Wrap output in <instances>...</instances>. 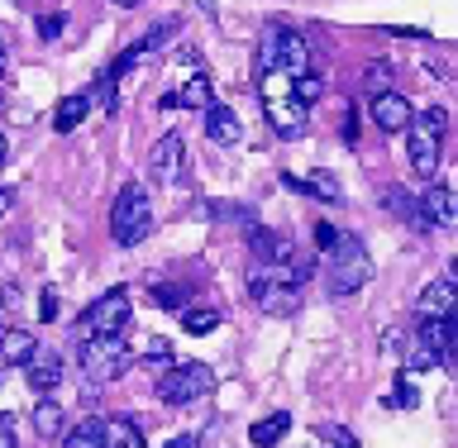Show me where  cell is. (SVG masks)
Masks as SVG:
<instances>
[{
    "mask_svg": "<svg viewBox=\"0 0 458 448\" xmlns=\"http://www.w3.org/2000/svg\"><path fill=\"white\" fill-rule=\"evenodd\" d=\"M454 306H458V286L449 282V277H435L420 292V300H415V315H420V325H429V320H449L454 315Z\"/></svg>",
    "mask_w": 458,
    "mask_h": 448,
    "instance_id": "obj_10",
    "label": "cell"
},
{
    "mask_svg": "<svg viewBox=\"0 0 458 448\" xmlns=\"http://www.w3.org/2000/svg\"><path fill=\"white\" fill-rule=\"evenodd\" d=\"M5 157H10V143H5V134H0V163H5Z\"/></svg>",
    "mask_w": 458,
    "mask_h": 448,
    "instance_id": "obj_43",
    "label": "cell"
},
{
    "mask_svg": "<svg viewBox=\"0 0 458 448\" xmlns=\"http://www.w3.org/2000/svg\"><path fill=\"white\" fill-rule=\"evenodd\" d=\"M310 63H315V53L301 34H292L282 24L263 29V43H258V67L263 72H282V77L296 81V77H310Z\"/></svg>",
    "mask_w": 458,
    "mask_h": 448,
    "instance_id": "obj_2",
    "label": "cell"
},
{
    "mask_svg": "<svg viewBox=\"0 0 458 448\" xmlns=\"http://www.w3.org/2000/svg\"><path fill=\"white\" fill-rule=\"evenodd\" d=\"M110 234L120 249H139L143 239L153 234V200L139 182H129L120 196H114V210H110Z\"/></svg>",
    "mask_w": 458,
    "mask_h": 448,
    "instance_id": "obj_3",
    "label": "cell"
},
{
    "mask_svg": "<svg viewBox=\"0 0 458 448\" xmlns=\"http://www.w3.org/2000/svg\"><path fill=\"white\" fill-rule=\"evenodd\" d=\"M196 5H200V14H210V20H215V10H220L215 0H196Z\"/></svg>",
    "mask_w": 458,
    "mask_h": 448,
    "instance_id": "obj_42",
    "label": "cell"
},
{
    "mask_svg": "<svg viewBox=\"0 0 458 448\" xmlns=\"http://www.w3.org/2000/svg\"><path fill=\"white\" fill-rule=\"evenodd\" d=\"M143 363H148V368H172V343L167 339H148V349H143Z\"/></svg>",
    "mask_w": 458,
    "mask_h": 448,
    "instance_id": "obj_31",
    "label": "cell"
},
{
    "mask_svg": "<svg viewBox=\"0 0 458 448\" xmlns=\"http://www.w3.org/2000/svg\"><path fill=\"white\" fill-rule=\"evenodd\" d=\"M182 153H186L182 134H163V139H157V143H153V153H148L153 182H177V177H182Z\"/></svg>",
    "mask_w": 458,
    "mask_h": 448,
    "instance_id": "obj_12",
    "label": "cell"
},
{
    "mask_svg": "<svg viewBox=\"0 0 458 448\" xmlns=\"http://www.w3.org/2000/svg\"><path fill=\"white\" fill-rule=\"evenodd\" d=\"M372 124H377L382 134H406V129L415 124L411 100L401 96V91H382V96H372Z\"/></svg>",
    "mask_w": 458,
    "mask_h": 448,
    "instance_id": "obj_8",
    "label": "cell"
},
{
    "mask_svg": "<svg viewBox=\"0 0 458 448\" xmlns=\"http://www.w3.org/2000/svg\"><path fill=\"white\" fill-rule=\"evenodd\" d=\"M263 110H267V124H272V134L277 139H301L306 134V106L301 100H292V96H282V100H263Z\"/></svg>",
    "mask_w": 458,
    "mask_h": 448,
    "instance_id": "obj_11",
    "label": "cell"
},
{
    "mask_svg": "<svg viewBox=\"0 0 458 448\" xmlns=\"http://www.w3.org/2000/svg\"><path fill=\"white\" fill-rule=\"evenodd\" d=\"M63 448H106V420H81L72 435H63Z\"/></svg>",
    "mask_w": 458,
    "mask_h": 448,
    "instance_id": "obj_25",
    "label": "cell"
},
{
    "mask_svg": "<svg viewBox=\"0 0 458 448\" xmlns=\"http://www.w3.org/2000/svg\"><path fill=\"white\" fill-rule=\"evenodd\" d=\"M182 329L186 334H215V329H220V310H210V306H186L182 310Z\"/></svg>",
    "mask_w": 458,
    "mask_h": 448,
    "instance_id": "obj_26",
    "label": "cell"
},
{
    "mask_svg": "<svg viewBox=\"0 0 458 448\" xmlns=\"http://www.w3.org/2000/svg\"><path fill=\"white\" fill-rule=\"evenodd\" d=\"M124 325H129V292H106V296H96L91 306L81 310V320H77V339H110V334H124Z\"/></svg>",
    "mask_w": 458,
    "mask_h": 448,
    "instance_id": "obj_5",
    "label": "cell"
},
{
    "mask_svg": "<svg viewBox=\"0 0 458 448\" xmlns=\"http://www.w3.org/2000/svg\"><path fill=\"white\" fill-rule=\"evenodd\" d=\"M372 282V258L353 234H339L335 253H329V292L335 296H353Z\"/></svg>",
    "mask_w": 458,
    "mask_h": 448,
    "instance_id": "obj_4",
    "label": "cell"
},
{
    "mask_svg": "<svg viewBox=\"0 0 458 448\" xmlns=\"http://www.w3.org/2000/svg\"><path fill=\"white\" fill-rule=\"evenodd\" d=\"M24 377H29V392H34V396H48V392H57V386H63V377H67L63 353L38 349V353L24 363Z\"/></svg>",
    "mask_w": 458,
    "mask_h": 448,
    "instance_id": "obj_9",
    "label": "cell"
},
{
    "mask_svg": "<svg viewBox=\"0 0 458 448\" xmlns=\"http://www.w3.org/2000/svg\"><path fill=\"white\" fill-rule=\"evenodd\" d=\"M0 448H20V435H14V415L0 410Z\"/></svg>",
    "mask_w": 458,
    "mask_h": 448,
    "instance_id": "obj_37",
    "label": "cell"
},
{
    "mask_svg": "<svg viewBox=\"0 0 458 448\" xmlns=\"http://www.w3.org/2000/svg\"><path fill=\"white\" fill-rule=\"evenodd\" d=\"M106 448H148V444H143V429L120 415V420L106 425Z\"/></svg>",
    "mask_w": 458,
    "mask_h": 448,
    "instance_id": "obj_24",
    "label": "cell"
},
{
    "mask_svg": "<svg viewBox=\"0 0 458 448\" xmlns=\"http://www.w3.org/2000/svg\"><path fill=\"white\" fill-rule=\"evenodd\" d=\"M206 134H210V143L229 148V143L243 139V124H239V114L229 106H206Z\"/></svg>",
    "mask_w": 458,
    "mask_h": 448,
    "instance_id": "obj_19",
    "label": "cell"
},
{
    "mask_svg": "<svg viewBox=\"0 0 458 448\" xmlns=\"http://www.w3.org/2000/svg\"><path fill=\"white\" fill-rule=\"evenodd\" d=\"M335 243H339V229H335V224H315V249H320V253H335Z\"/></svg>",
    "mask_w": 458,
    "mask_h": 448,
    "instance_id": "obj_35",
    "label": "cell"
},
{
    "mask_svg": "<svg viewBox=\"0 0 458 448\" xmlns=\"http://www.w3.org/2000/svg\"><path fill=\"white\" fill-rule=\"evenodd\" d=\"M63 425H67V415L57 401H34V429H38V439H63Z\"/></svg>",
    "mask_w": 458,
    "mask_h": 448,
    "instance_id": "obj_23",
    "label": "cell"
},
{
    "mask_svg": "<svg viewBox=\"0 0 458 448\" xmlns=\"http://www.w3.org/2000/svg\"><path fill=\"white\" fill-rule=\"evenodd\" d=\"M386 406H392V410H415V406H420V392L411 386V377H396L392 396H386Z\"/></svg>",
    "mask_w": 458,
    "mask_h": 448,
    "instance_id": "obj_28",
    "label": "cell"
},
{
    "mask_svg": "<svg viewBox=\"0 0 458 448\" xmlns=\"http://www.w3.org/2000/svg\"><path fill=\"white\" fill-rule=\"evenodd\" d=\"M163 448H196V435H177V439L163 444Z\"/></svg>",
    "mask_w": 458,
    "mask_h": 448,
    "instance_id": "obj_40",
    "label": "cell"
},
{
    "mask_svg": "<svg viewBox=\"0 0 458 448\" xmlns=\"http://www.w3.org/2000/svg\"><path fill=\"white\" fill-rule=\"evenodd\" d=\"M406 153H411V167L420 172V177H435V172H439V139L425 134L420 124L406 129Z\"/></svg>",
    "mask_w": 458,
    "mask_h": 448,
    "instance_id": "obj_14",
    "label": "cell"
},
{
    "mask_svg": "<svg viewBox=\"0 0 458 448\" xmlns=\"http://www.w3.org/2000/svg\"><path fill=\"white\" fill-rule=\"evenodd\" d=\"M249 243H253V263H267V267H286V263L301 253L292 239H286V234H272V229H253Z\"/></svg>",
    "mask_w": 458,
    "mask_h": 448,
    "instance_id": "obj_13",
    "label": "cell"
},
{
    "mask_svg": "<svg viewBox=\"0 0 458 448\" xmlns=\"http://www.w3.org/2000/svg\"><path fill=\"white\" fill-rule=\"evenodd\" d=\"M129 368V349H124V334H110V339H86L81 343V372L91 382H114L124 377Z\"/></svg>",
    "mask_w": 458,
    "mask_h": 448,
    "instance_id": "obj_7",
    "label": "cell"
},
{
    "mask_svg": "<svg viewBox=\"0 0 458 448\" xmlns=\"http://www.w3.org/2000/svg\"><path fill=\"white\" fill-rule=\"evenodd\" d=\"M386 200H382V206L386 210H392V215H401V220H406L411 229H420V234H429V220H425V210H420V200H415L411 191H406V186H386V191H382Z\"/></svg>",
    "mask_w": 458,
    "mask_h": 448,
    "instance_id": "obj_20",
    "label": "cell"
},
{
    "mask_svg": "<svg viewBox=\"0 0 458 448\" xmlns=\"http://www.w3.org/2000/svg\"><path fill=\"white\" fill-rule=\"evenodd\" d=\"M296 258L286 267H267V263L249 267V296L263 315H296L301 310V286L306 282H301V272H296Z\"/></svg>",
    "mask_w": 458,
    "mask_h": 448,
    "instance_id": "obj_1",
    "label": "cell"
},
{
    "mask_svg": "<svg viewBox=\"0 0 458 448\" xmlns=\"http://www.w3.org/2000/svg\"><path fill=\"white\" fill-rule=\"evenodd\" d=\"M286 429H292V415H286V410H272L267 420H258V425L249 429V444H253V448H277V444L286 439Z\"/></svg>",
    "mask_w": 458,
    "mask_h": 448,
    "instance_id": "obj_22",
    "label": "cell"
},
{
    "mask_svg": "<svg viewBox=\"0 0 458 448\" xmlns=\"http://www.w3.org/2000/svg\"><path fill=\"white\" fill-rule=\"evenodd\" d=\"M320 96H325V81L315 77V72H310V77H296V81H292V100H301V106H315Z\"/></svg>",
    "mask_w": 458,
    "mask_h": 448,
    "instance_id": "obj_30",
    "label": "cell"
},
{
    "mask_svg": "<svg viewBox=\"0 0 458 448\" xmlns=\"http://www.w3.org/2000/svg\"><path fill=\"white\" fill-rule=\"evenodd\" d=\"M153 300L167 310H186V286H153Z\"/></svg>",
    "mask_w": 458,
    "mask_h": 448,
    "instance_id": "obj_32",
    "label": "cell"
},
{
    "mask_svg": "<svg viewBox=\"0 0 458 448\" xmlns=\"http://www.w3.org/2000/svg\"><path fill=\"white\" fill-rule=\"evenodd\" d=\"M38 320H57V292H53V286L43 292V315H38Z\"/></svg>",
    "mask_w": 458,
    "mask_h": 448,
    "instance_id": "obj_38",
    "label": "cell"
},
{
    "mask_svg": "<svg viewBox=\"0 0 458 448\" xmlns=\"http://www.w3.org/2000/svg\"><path fill=\"white\" fill-rule=\"evenodd\" d=\"M86 114H91V91H72V96H63L57 100V110H53V129L57 134H72Z\"/></svg>",
    "mask_w": 458,
    "mask_h": 448,
    "instance_id": "obj_21",
    "label": "cell"
},
{
    "mask_svg": "<svg viewBox=\"0 0 458 448\" xmlns=\"http://www.w3.org/2000/svg\"><path fill=\"white\" fill-rule=\"evenodd\" d=\"M114 5H124V10H129V5H139V0H114Z\"/></svg>",
    "mask_w": 458,
    "mask_h": 448,
    "instance_id": "obj_44",
    "label": "cell"
},
{
    "mask_svg": "<svg viewBox=\"0 0 458 448\" xmlns=\"http://www.w3.org/2000/svg\"><path fill=\"white\" fill-rule=\"evenodd\" d=\"M38 353V339L29 329H0V368H24Z\"/></svg>",
    "mask_w": 458,
    "mask_h": 448,
    "instance_id": "obj_18",
    "label": "cell"
},
{
    "mask_svg": "<svg viewBox=\"0 0 458 448\" xmlns=\"http://www.w3.org/2000/svg\"><path fill=\"white\" fill-rule=\"evenodd\" d=\"M0 72H5V48H0Z\"/></svg>",
    "mask_w": 458,
    "mask_h": 448,
    "instance_id": "obj_45",
    "label": "cell"
},
{
    "mask_svg": "<svg viewBox=\"0 0 458 448\" xmlns=\"http://www.w3.org/2000/svg\"><path fill=\"white\" fill-rule=\"evenodd\" d=\"M429 368H439V358H435V349H425L420 339H411V349H406V358H401V377H415V372H429Z\"/></svg>",
    "mask_w": 458,
    "mask_h": 448,
    "instance_id": "obj_27",
    "label": "cell"
},
{
    "mask_svg": "<svg viewBox=\"0 0 458 448\" xmlns=\"http://www.w3.org/2000/svg\"><path fill=\"white\" fill-rule=\"evenodd\" d=\"M63 24H67V14H63V10L43 14V20H38V38H57V34H63Z\"/></svg>",
    "mask_w": 458,
    "mask_h": 448,
    "instance_id": "obj_34",
    "label": "cell"
},
{
    "mask_svg": "<svg viewBox=\"0 0 458 448\" xmlns=\"http://www.w3.org/2000/svg\"><path fill=\"white\" fill-rule=\"evenodd\" d=\"M420 129H425V134H435V139H444V134H449V114H444L439 106L425 110V114H420Z\"/></svg>",
    "mask_w": 458,
    "mask_h": 448,
    "instance_id": "obj_33",
    "label": "cell"
},
{
    "mask_svg": "<svg viewBox=\"0 0 458 448\" xmlns=\"http://www.w3.org/2000/svg\"><path fill=\"white\" fill-rule=\"evenodd\" d=\"M14 206V191H10V186H0V215H5Z\"/></svg>",
    "mask_w": 458,
    "mask_h": 448,
    "instance_id": "obj_41",
    "label": "cell"
},
{
    "mask_svg": "<svg viewBox=\"0 0 458 448\" xmlns=\"http://www.w3.org/2000/svg\"><path fill=\"white\" fill-rule=\"evenodd\" d=\"M420 210H425L429 229H454L458 224V200H454L449 186H429V191L420 196Z\"/></svg>",
    "mask_w": 458,
    "mask_h": 448,
    "instance_id": "obj_17",
    "label": "cell"
},
{
    "mask_svg": "<svg viewBox=\"0 0 458 448\" xmlns=\"http://www.w3.org/2000/svg\"><path fill=\"white\" fill-rule=\"evenodd\" d=\"M0 306H5V310H20V286H5V292H0Z\"/></svg>",
    "mask_w": 458,
    "mask_h": 448,
    "instance_id": "obj_39",
    "label": "cell"
},
{
    "mask_svg": "<svg viewBox=\"0 0 458 448\" xmlns=\"http://www.w3.org/2000/svg\"><path fill=\"white\" fill-rule=\"evenodd\" d=\"M292 191H301V196H315V200H325V206H339L344 200V186H339V177L335 172H306V177H282Z\"/></svg>",
    "mask_w": 458,
    "mask_h": 448,
    "instance_id": "obj_16",
    "label": "cell"
},
{
    "mask_svg": "<svg viewBox=\"0 0 458 448\" xmlns=\"http://www.w3.org/2000/svg\"><path fill=\"white\" fill-rule=\"evenodd\" d=\"M206 106H215V91H210L206 77L182 81L177 91H167L163 100H157V110H206Z\"/></svg>",
    "mask_w": 458,
    "mask_h": 448,
    "instance_id": "obj_15",
    "label": "cell"
},
{
    "mask_svg": "<svg viewBox=\"0 0 458 448\" xmlns=\"http://www.w3.org/2000/svg\"><path fill=\"white\" fill-rule=\"evenodd\" d=\"M386 86H392V67H386V63H368L363 67V91L368 96H382Z\"/></svg>",
    "mask_w": 458,
    "mask_h": 448,
    "instance_id": "obj_29",
    "label": "cell"
},
{
    "mask_svg": "<svg viewBox=\"0 0 458 448\" xmlns=\"http://www.w3.org/2000/svg\"><path fill=\"white\" fill-rule=\"evenodd\" d=\"M320 435L329 439V448H358V439L349 435V429H339V425H325Z\"/></svg>",
    "mask_w": 458,
    "mask_h": 448,
    "instance_id": "obj_36",
    "label": "cell"
},
{
    "mask_svg": "<svg viewBox=\"0 0 458 448\" xmlns=\"http://www.w3.org/2000/svg\"><path fill=\"white\" fill-rule=\"evenodd\" d=\"M215 392V372L206 363H177L157 377V401L163 406H191V401Z\"/></svg>",
    "mask_w": 458,
    "mask_h": 448,
    "instance_id": "obj_6",
    "label": "cell"
}]
</instances>
